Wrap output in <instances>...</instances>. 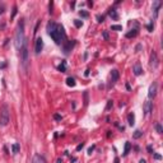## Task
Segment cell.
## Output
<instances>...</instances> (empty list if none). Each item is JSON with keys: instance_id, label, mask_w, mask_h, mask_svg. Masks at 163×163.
Segmentation results:
<instances>
[{"instance_id": "16", "label": "cell", "mask_w": 163, "mask_h": 163, "mask_svg": "<svg viewBox=\"0 0 163 163\" xmlns=\"http://www.w3.org/2000/svg\"><path fill=\"white\" fill-rule=\"evenodd\" d=\"M66 84H68L69 87H74V86H75V80H74V78L69 77L68 79H66Z\"/></svg>"}, {"instance_id": "38", "label": "cell", "mask_w": 163, "mask_h": 163, "mask_svg": "<svg viewBox=\"0 0 163 163\" xmlns=\"http://www.w3.org/2000/svg\"><path fill=\"white\" fill-rule=\"evenodd\" d=\"M0 14H1V10H0Z\"/></svg>"}, {"instance_id": "12", "label": "cell", "mask_w": 163, "mask_h": 163, "mask_svg": "<svg viewBox=\"0 0 163 163\" xmlns=\"http://www.w3.org/2000/svg\"><path fill=\"white\" fill-rule=\"evenodd\" d=\"M142 66H140L139 64H136V65H134V74L135 75H140L142 74Z\"/></svg>"}, {"instance_id": "11", "label": "cell", "mask_w": 163, "mask_h": 163, "mask_svg": "<svg viewBox=\"0 0 163 163\" xmlns=\"http://www.w3.org/2000/svg\"><path fill=\"white\" fill-rule=\"evenodd\" d=\"M74 45H75V42L74 41H69L68 43L65 45V47H64V51H65V54H69L70 52V50L74 47Z\"/></svg>"}, {"instance_id": "22", "label": "cell", "mask_w": 163, "mask_h": 163, "mask_svg": "<svg viewBox=\"0 0 163 163\" xmlns=\"http://www.w3.org/2000/svg\"><path fill=\"white\" fill-rule=\"evenodd\" d=\"M155 130H157V133H158V134H162V133H163L161 124H155Z\"/></svg>"}, {"instance_id": "30", "label": "cell", "mask_w": 163, "mask_h": 163, "mask_svg": "<svg viewBox=\"0 0 163 163\" xmlns=\"http://www.w3.org/2000/svg\"><path fill=\"white\" fill-rule=\"evenodd\" d=\"M148 29H149V32L153 31V24H149V26H148Z\"/></svg>"}, {"instance_id": "19", "label": "cell", "mask_w": 163, "mask_h": 163, "mask_svg": "<svg viewBox=\"0 0 163 163\" xmlns=\"http://www.w3.org/2000/svg\"><path fill=\"white\" fill-rule=\"evenodd\" d=\"M58 69H59L61 73H64V71L66 70V64H65V61H63V63H61V64L58 66Z\"/></svg>"}, {"instance_id": "35", "label": "cell", "mask_w": 163, "mask_h": 163, "mask_svg": "<svg viewBox=\"0 0 163 163\" xmlns=\"http://www.w3.org/2000/svg\"><path fill=\"white\" fill-rule=\"evenodd\" d=\"M140 48H142V45H138V46H136V51H139Z\"/></svg>"}, {"instance_id": "25", "label": "cell", "mask_w": 163, "mask_h": 163, "mask_svg": "<svg viewBox=\"0 0 163 163\" xmlns=\"http://www.w3.org/2000/svg\"><path fill=\"white\" fill-rule=\"evenodd\" d=\"M111 29H114V31H121L122 27L121 26H111Z\"/></svg>"}, {"instance_id": "23", "label": "cell", "mask_w": 163, "mask_h": 163, "mask_svg": "<svg viewBox=\"0 0 163 163\" xmlns=\"http://www.w3.org/2000/svg\"><path fill=\"white\" fill-rule=\"evenodd\" d=\"M79 15L82 17V18H88V12H86V10H80V12H79Z\"/></svg>"}, {"instance_id": "3", "label": "cell", "mask_w": 163, "mask_h": 163, "mask_svg": "<svg viewBox=\"0 0 163 163\" xmlns=\"http://www.w3.org/2000/svg\"><path fill=\"white\" fill-rule=\"evenodd\" d=\"M9 108L7 105L1 106V110H0V126H7L9 124Z\"/></svg>"}, {"instance_id": "26", "label": "cell", "mask_w": 163, "mask_h": 163, "mask_svg": "<svg viewBox=\"0 0 163 163\" xmlns=\"http://www.w3.org/2000/svg\"><path fill=\"white\" fill-rule=\"evenodd\" d=\"M74 24H75V27H78V28H80L83 23H82V22H80V20H78V19H75V20H74Z\"/></svg>"}, {"instance_id": "20", "label": "cell", "mask_w": 163, "mask_h": 163, "mask_svg": "<svg viewBox=\"0 0 163 163\" xmlns=\"http://www.w3.org/2000/svg\"><path fill=\"white\" fill-rule=\"evenodd\" d=\"M142 136H143V133L140 131V130H136L135 133H134V135H133L134 139H139V138H142Z\"/></svg>"}, {"instance_id": "28", "label": "cell", "mask_w": 163, "mask_h": 163, "mask_svg": "<svg viewBox=\"0 0 163 163\" xmlns=\"http://www.w3.org/2000/svg\"><path fill=\"white\" fill-rule=\"evenodd\" d=\"M97 19H98V22H103V15H102V17L98 15V17H97Z\"/></svg>"}, {"instance_id": "10", "label": "cell", "mask_w": 163, "mask_h": 163, "mask_svg": "<svg viewBox=\"0 0 163 163\" xmlns=\"http://www.w3.org/2000/svg\"><path fill=\"white\" fill-rule=\"evenodd\" d=\"M32 163H46V161H45V158L42 155L36 154L35 157H33V159H32Z\"/></svg>"}, {"instance_id": "13", "label": "cell", "mask_w": 163, "mask_h": 163, "mask_svg": "<svg viewBox=\"0 0 163 163\" xmlns=\"http://www.w3.org/2000/svg\"><path fill=\"white\" fill-rule=\"evenodd\" d=\"M161 5H162V3H161V1H155V3L153 4V10H154L155 15L158 14V10H159V8H161Z\"/></svg>"}, {"instance_id": "27", "label": "cell", "mask_w": 163, "mask_h": 163, "mask_svg": "<svg viewBox=\"0 0 163 163\" xmlns=\"http://www.w3.org/2000/svg\"><path fill=\"white\" fill-rule=\"evenodd\" d=\"M54 119H55V120H56V121H60V120H61V119H63V117H61V116H60V115H58V114H56V115H55V116H54Z\"/></svg>"}, {"instance_id": "18", "label": "cell", "mask_w": 163, "mask_h": 163, "mask_svg": "<svg viewBox=\"0 0 163 163\" xmlns=\"http://www.w3.org/2000/svg\"><path fill=\"white\" fill-rule=\"evenodd\" d=\"M108 14H110L111 18H114V19H117V18H119V15H117V13H116V10H115V9H111Z\"/></svg>"}, {"instance_id": "9", "label": "cell", "mask_w": 163, "mask_h": 163, "mask_svg": "<svg viewBox=\"0 0 163 163\" xmlns=\"http://www.w3.org/2000/svg\"><path fill=\"white\" fill-rule=\"evenodd\" d=\"M152 108H153V105H152V102L147 101V102L144 103V112H145V115H149L150 112H152Z\"/></svg>"}, {"instance_id": "21", "label": "cell", "mask_w": 163, "mask_h": 163, "mask_svg": "<svg viewBox=\"0 0 163 163\" xmlns=\"http://www.w3.org/2000/svg\"><path fill=\"white\" fill-rule=\"evenodd\" d=\"M12 149H13V153L17 154V153L19 152V145H18V144H13V145H12Z\"/></svg>"}, {"instance_id": "17", "label": "cell", "mask_w": 163, "mask_h": 163, "mask_svg": "<svg viewBox=\"0 0 163 163\" xmlns=\"http://www.w3.org/2000/svg\"><path fill=\"white\" fill-rule=\"evenodd\" d=\"M136 35H138V29H133L131 32L126 33V37H127V38H131V37H135Z\"/></svg>"}, {"instance_id": "31", "label": "cell", "mask_w": 163, "mask_h": 163, "mask_svg": "<svg viewBox=\"0 0 163 163\" xmlns=\"http://www.w3.org/2000/svg\"><path fill=\"white\" fill-rule=\"evenodd\" d=\"M93 149H94V145H93V147H91V148H89V149H88V153H89V154H91V153H92V152H93Z\"/></svg>"}, {"instance_id": "33", "label": "cell", "mask_w": 163, "mask_h": 163, "mask_svg": "<svg viewBox=\"0 0 163 163\" xmlns=\"http://www.w3.org/2000/svg\"><path fill=\"white\" fill-rule=\"evenodd\" d=\"M147 149H148V152H149V153H152V152H153V148H152V147H150V145H149V147H148Z\"/></svg>"}, {"instance_id": "15", "label": "cell", "mask_w": 163, "mask_h": 163, "mask_svg": "<svg viewBox=\"0 0 163 163\" xmlns=\"http://www.w3.org/2000/svg\"><path fill=\"white\" fill-rule=\"evenodd\" d=\"M127 121H129V125H130V126H133V125H134L135 117H134V115H133V114H129V115H127Z\"/></svg>"}, {"instance_id": "2", "label": "cell", "mask_w": 163, "mask_h": 163, "mask_svg": "<svg viewBox=\"0 0 163 163\" xmlns=\"http://www.w3.org/2000/svg\"><path fill=\"white\" fill-rule=\"evenodd\" d=\"M26 43H27V41H26V36H24V20L20 19L18 28H17V32H15V47H17V50L20 51Z\"/></svg>"}, {"instance_id": "8", "label": "cell", "mask_w": 163, "mask_h": 163, "mask_svg": "<svg viewBox=\"0 0 163 163\" xmlns=\"http://www.w3.org/2000/svg\"><path fill=\"white\" fill-rule=\"evenodd\" d=\"M119 77H120V74H119V70H112V73H111V86H114V84H116V82L119 80Z\"/></svg>"}, {"instance_id": "6", "label": "cell", "mask_w": 163, "mask_h": 163, "mask_svg": "<svg viewBox=\"0 0 163 163\" xmlns=\"http://www.w3.org/2000/svg\"><path fill=\"white\" fill-rule=\"evenodd\" d=\"M149 65H150V68H157V66H158V59H157V54L155 52H152Z\"/></svg>"}, {"instance_id": "14", "label": "cell", "mask_w": 163, "mask_h": 163, "mask_svg": "<svg viewBox=\"0 0 163 163\" xmlns=\"http://www.w3.org/2000/svg\"><path fill=\"white\" fill-rule=\"evenodd\" d=\"M130 149H131V144L129 142H126L125 143V149H124V155H127V153L130 152Z\"/></svg>"}, {"instance_id": "32", "label": "cell", "mask_w": 163, "mask_h": 163, "mask_svg": "<svg viewBox=\"0 0 163 163\" xmlns=\"http://www.w3.org/2000/svg\"><path fill=\"white\" fill-rule=\"evenodd\" d=\"M15 14H17V7H14V9H13V18H14Z\"/></svg>"}, {"instance_id": "1", "label": "cell", "mask_w": 163, "mask_h": 163, "mask_svg": "<svg viewBox=\"0 0 163 163\" xmlns=\"http://www.w3.org/2000/svg\"><path fill=\"white\" fill-rule=\"evenodd\" d=\"M47 32H48L50 37H51L52 40L55 41V43H58V45H60L61 42L64 41V38H65L64 28L61 27L60 24L54 23V22H50V23L47 24Z\"/></svg>"}, {"instance_id": "29", "label": "cell", "mask_w": 163, "mask_h": 163, "mask_svg": "<svg viewBox=\"0 0 163 163\" xmlns=\"http://www.w3.org/2000/svg\"><path fill=\"white\" fill-rule=\"evenodd\" d=\"M83 145H84L83 143H82V144H79V145H78V147H77V150H80V149L83 148Z\"/></svg>"}, {"instance_id": "5", "label": "cell", "mask_w": 163, "mask_h": 163, "mask_svg": "<svg viewBox=\"0 0 163 163\" xmlns=\"http://www.w3.org/2000/svg\"><path fill=\"white\" fill-rule=\"evenodd\" d=\"M42 48H43V41H42V38L41 37H38L37 40H36V46H35V52L38 55L41 51H42Z\"/></svg>"}, {"instance_id": "4", "label": "cell", "mask_w": 163, "mask_h": 163, "mask_svg": "<svg viewBox=\"0 0 163 163\" xmlns=\"http://www.w3.org/2000/svg\"><path fill=\"white\" fill-rule=\"evenodd\" d=\"M20 54V61H22V65L23 68L27 69V65H28V47H27V43L23 46V48L19 51Z\"/></svg>"}, {"instance_id": "36", "label": "cell", "mask_w": 163, "mask_h": 163, "mask_svg": "<svg viewBox=\"0 0 163 163\" xmlns=\"http://www.w3.org/2000/svg\"><path fill=\"white\" fill-rule=\"evenodd\" d=\"M56 163H63V161H61V159H60V158H59V159H58V161H56Z\"/></svg>"}, {"instance_id": "34", "label": "cell", "mask_w": 163, "mask_h": 163, "mask_svg": "<svg viewBox=\"0 0 163 163\" xmlns=\"http://www.w3.org/2000/svg\"><path fill=\"white\" fill-rule=\"evenodd\" d=\"M154 158L155 159H161V155L159 154H154Z\"/></svg>"}, {"instance_id": "37", "label": "cell", "mask_w": 163, "mask_h": 163, "mask_svg": "<svg viewBox=\"0 0 163 163\" xmlns=\"http://www.w3.org/2000/svg\"><path fill=\"white\" fill-rule=\"evenodd\" d=\"M115 163H119V158H116V159H115Z\"/></svg>"}, {"instance_id": "7", "label": "cell", "mask_w": 163, "mask_h": 163, "mask_svg": "<svg viewBox=\"0 0 163 163\" xmlns=\"http://www.w3.org/2000/svg\"><path fill=\"white\" fill-rule=\"evenodd\" d=\"M157 94V83H153L149 87V92H148V97L149 98H154Z\"/></svg>"}, {"instance_id": "24", "label": "cell", "mask_w": 163, "mask_h": 163, "mask_svg": "<svg viewBox=\"0 0 163 163\" xmlns=\"http://www.w3.org/2000/svg\"><path fill=\"white\" fill-rule=\"evenodd\" d=\"M112 106H114V101H108V102H107V106H106V111L111 110Z\"/></svg>"}]
</instances>
